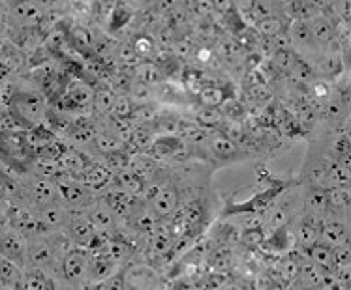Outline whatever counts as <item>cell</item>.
Wrapping results in <instances>:
<instances>
[{"label":"cell","mask_w":351,"mask_h":290,"mask_svg":"<svg viewBox=\"0 0 351 290\" xmlns=\"http://www.w3.org/2000/svg\"><path fill=\"white\" fill-rule=\"evenodd\" d=\"M8 111L23 128H34L45 118V99L36 90L15 88Z\"/></svg>","instance_id":"6da1fadb"},{"label":"cell","mask_w":351,"mask_h":290,"mask_svg":"<svg viewBox=\"0 0 351 290\" xmlns=\"http://www.w3.org/2000/svg\"><path fill=\"white\" fill-rule=\"evenodd\" d=\"M90 259H93V251L90 248H83V246H72L66 251L60 264H58V276L62 277L72 287L83 289L88 285V269H90Z\"/></svg>","instance_id":"7a4b0ae2"},{"label":"cell","mask_w":351,"mask_h":290,"mask_svg":"<svg viewBox=\"0 0 351 290\" xmlns=\"http://www.w3.org/2000/svg\"><path fill=\"white\" fill-rule=\"evenodd\" d=\"M188 197V189L177 180H173L171 176H165L164 184L160 187V192L154 195L149 206L151 210L156 213L160 220H169L173 213L177 212L180 205L184 202V198Z\"/></svg>","instance_id":"3957f363"},{"label":"cell","mask_w":351,"mask_h":290,"mask_svg":"<svg viewBox=\"0 0 351 290\" xmlns=\"http://www.w3.org/2000/svg\"><path fill=\"white\" fill-rule=\"evenodd\" d=\"M207 148L208 156L216 163V167H228V165H235V163H244L250 154L237 144L235 141H231L226 133H213L207 137Z\"/></svg>","instance_id":"277c9868"},{"label":"cell","mask_w":351,"mask_h":290,"mask_svg":"<svg viewBox=\"0 0 351 290\" xmlns=\"http://www.w3.org/2000/svg\"><path fill=\"white\" fill-rule=\"evenodd\" d=\"M53 182L57 184L62 202L73 212H85L86 208L96 200V193L88 189L86 185L79 184L77 180H73L72 176L60 174Z\"/></svg>","instance_id":"5b68a950"},{"label":"cell","mask_w":351,"mask_h":290,"mask_svg":"<svg viewBox=\"0 0 351 290\" xmlns=\"http://www.w3.org/2000/svg\"><path fill=\"white\" fill-rule=\"evenodd\" d=\"M122 274L126 290H162V277L151 264H124Z\"/></svg>","instance_id":"8992f818"},{"label":"cell","mask_w":351,"mask_h":290,"mask_svg":"<svg viewBox=\"0 0 351 290\" xmlns=\"http://www.w3.org/2000/svg\"><path fill=\"white\" fill-rule=\"evenodd\" d=\"M0 255L15 262L21 269L27 268V255H29V238L17 233L14 228H6L0 236Z\"/></svg>","instance_id":"52a82bcc"},{"label":"cell","mask_w":351,"mask_h":290,"mask_svg":"<svg viewBox=\"0 0 351 290\" xmlns=\"http://www.w3.org/2000/svg\"><path fill=\"white\" fill-rule=\"evenodd\" d=\"M62 233L70 238L73 246H83V248H93V243L98 238L94 230L93 223L88 221L85 212H72L70 220L62 228Z\"/></svg>","instance_id":"ba28073f"},{"label":"cell","mask_w":351,"mask_h":290,"mask_svg":"<svg viewBox=\"0 0 351 290\" xmlns=\"http://www.w3.org/2000/svg\"><path fill=\"white\" fill-rule=\"evenodd\" d=\"M85 215L93 223L94 230H96L98 236H101V234H108L109 236V234L119 230V220H117V215L111 212V208L106 202H101L98 195H96V200H94L93 205L85 210Z\"/></svg>","instance_id":"9c48e42d"},{"label":"cell","mask_w":351,"mask_h":290,"mask_svg":"<svg viewBox=\"0 0 351 290\" xmlns=\"http://www.w3.org/2000/svg\"><path fill=\"white\" fill-rule=\"evenodd\" d=\"M319 225H322V218L302 213L293 226V240L297 246L306 253L312 246L319 241Z\"/></svg>","instance_id":"30bf717a"},{"label":"cell","mask_w":351,"mask_h":290,"mask_svg":"<svg viewBox=\"0 0 351 290\" xmlns=\"http://www.w3.org/2000/svg\"><path fill=\"white\" fill-rule=\"evenodd\" d=\"M319 241L327 243L330 248H340L350 243V226L348 221L337 218H323L319 225Z\"/></svg>","instance_id":"8fae6325"},{"label":"cell","mask_w":351,"mask_h":290,"mask_svg":"<svg viewBox=\"0 0 351 290\" xmlns=\"http://www.w3.org/2000/svg\"><path fill=\"white\" fill-rule=\"evenodd\" d=\"M72 178L77 180L79 184L86 185L88 189H93L94 193H100L101 189H106L108 185H111V182H113V172L104 163L93 161L81 174Z\"/></svg>","instance_id":"7c38bea8"},{"label":"cell","mask_w":351,"mask_h":290,"mask_svg":"<svg viewBox=\"0 0 351 290\" xmlns=\"http://www.w3.org/2000/svg\"><path fill=\"white\" fill-rule=\"evenodd\" d=\"M72 212L73 210H70L64 202H55V205L36 208L38 220H40L45 230H62L68 220H70Z\"/></svg>","instance_id":"4fadbf2b"},{"label":"cell","mask_w":351,"mask_h":290,"mask_svg":"<svg viewBox=\"0 0 351 290\" xmlns=\"http://www.w3.org/2000/svg\"><path fill=\"white\" fill-rule=\"evenodd\" d=\"M327 192V215L329 218H337V220H344V215L350 210V185H338V187H329ZM325 215V218H327ZM346 221V220H344Z\"/></svg>","instance_id":"5bb4252c"},{"label":"cell","mask_w":351,"mask_h":290,"mask_svg":"<svg viewBox=\"0 0 351 290\" xmlns=\"http://www.w3.org/2000/svg\"><path fill=\"white\" fill-rule=\"evenodd\" d=\"M128 169L132 170L136 176L141 178L145 184H149L152 180L160 178V174L164 172L160 161L154 159L152 156H149V154H137V156H132Z\"/></svg>","instance_id":"9a60e30c"},{"label":"cell","mask_w":351,"mask_h":290,"mask_svg":"<svg viewBox=\"0 0 351 290\" xmlns=\"http://www.w3.org/2000/svg\"><path fill=\"white\" fill-rule=\"evenodd\" d=\"M21 287L25 290H60L55 276L42 268H25L23 269Z\"/></svg>","instance_id":"2e32d148"},{"label":"cell","mask_w":351,"mask_h":290,"mask_svg":"<svg viewBox=\"0 0 351 290\" xmlns=\"http://www.w3.org/2000/svg\"><path fill=\"white\" fill-rule=\"evenodd\" d=\"M57 161L62 174H66V176H77V174H81V172L93 163V159L86 157L81 150L66 148L64 152L57 157Z\"/></svg>","instance_id":"e0dca14e"},{"label":"cell","mask_w":351,"mask_h":290,"mask_svg":"<svg viewBox=\"0 0 351 290\" xmlns=\"http://www.w3.org/2000/svg\"><path fill=\"white\" fill-rule=\"evenodd\" d=\"M12 17L23 27H38L43 21V12L30 0H19L12 8Z\"/></svg>","instance_id":"ac0fdd59"},{"label":"cell","mask_w":351,"mask_h":290,"mask_svg":"<svg viewBox=\"0 0 351 290\" xmlns=\"http://www.w3.org/2000/svg\"><path fill=\"white\" fill-rule=\"evenodd\" d=\"M306 256L310 259V262H314L317 268L322 269L323 274H332L337 264H335V248H330L323 241H317L315 246L306 251Z\"/></svg>","instance_id":"d6986e66"},{"label":"cell","mask_w":351,"mask_h":290,"mask_svg":"<svg viewBox=\"0 0 351 290\" xmlns=\"http://www.w3.org/2000/svg\"><path fill=\"white\" fill-rule=\"evenodd\" d=\"M27 174L36 178H45V180H55L57 176H60V167H58L57 159L53 157H43L36 156L32 157L27 165Z\"/></svg>","instance_id":"ffe728a7"},{"label":"cell","mask_w":351,"mask_h":290,"mask_svg":"<svg viewBox=\"0 0 351 290\" xmlns=\"http://www.w3.org/2000/svg\"><path fill=\"white\" fill-rule=\"evenodd\" d=\"M306 23H308V29L312 32L315 45H329L330 42H335V38H337L335 36V25L327 17L315 15V17H312Z\"/></svg>","instance_id":"44dd1931"},{"label":"cell","mask_w":351,"mask_h":290,"mask_svg":"<svg viewBox=\"0 0 351 290\" xmlns=\"http://www.w3.org/2000/svg\"><path fill=\"white\" fill-rule=\"evenodd\" d=\"M113 185L119 187L121 192L128 193L132 197H141V193L145 189V182L139 176H136L130 169L119 170L113 174Z\"/></svg>","instance_id":"7402d4cb"},{"label":"cell","mask_w":351,"mask_h":290,"mask_svg":"<svg viewBox=\"0 0 351 290\" xmlns=\"http://www.w3.org/2000/svg\"><path fill=\"white\" fill-rule=\"evenodd\" d=\"M284 10L293 21H310L312 17L317 15V10L310 4L308 0H286Z\"/></svg>","instance_id":"603a6c76"},{"label":"cell","mask_w":351,"mask_h":290,"mask_svg":"<svg viewBox=\"0 0 351 290\" xmlns=\"http://www.w3.org/2000/svg\"><path fill=\"white\" fill-rule=\"evenodd\" d=\"M93 144L98 148V152H101V156L106 154H113V152H119V150H126V142L122 141L121 137L115 133H96Z\"/></svg>","instance_id":"cb8c5ba5"},{"label":"cell","mask_w":351,"mask_h":290,"mask_svg":"<svg viewBox=\"0 0 351 290\" xmlns=\"http://www.w3.org/2000/svg\"><path fill=\"white\" fill-rule=\"evenodd\" d=\"M289 36L297 45H301L304 49H312L315 47L314 38H312V32L308 29V23L306 21H291V27H289Z\"/></svg>","instance_id":"d4e9b609"},{"label":"cell","mask_w":351,"mask_h":290,"mask_svg":"<svg viewBox=\"0 0 351 290\" xmlns=\"http://www.w3.org/2000/svg\"><path fill=\"white\" fill-rule=\"evenodd\" d=\"M81 290H126L122 268L117 269L115 274H111V276L106 277V279H100V281L85 285Z\"/></svg>","instance_id":"484cf974"},{"label":"cell","mask_w":351,"mask_h":290,"mask_svg":"<svg viewBox=\"0 0 351 290\" xmlns=\"http://www.w3.org/2000/svg\"><path fill=\"white\" fill-rule=\"evenodd\" d=\"M23 279V269L6 256L0 255V281L10 285H19Z\"/></svg>","instance_id":"4316f807"},{"label":"cell","mask_w":351,"mask_h":290,"mask_svg":"<svg viewBox=\"0 0 351 290\" xmlns=\"http://www.w3.org/2000/svg\"><path fill=\"white\" fill-rule=\"evenodd\" d=\"M197 98H199L201 105H205L207 109H216L226 101V92L220 86H203L197 94Z\"/></svg>","instance_id":"83f0119b"},{"label":"cell","mask_w":351,"mask_h":290,"mask_svg":"<svg viewBox=\"0 0 351 290\" xmlns=\"http://www.w3.org/2000/svg\"><path fill=\"white\" fill-rule=\"evenodd\" d=\"M267 234L263 228H246L239 236V241L243 243L244 248L256 251V249L263 248V241H265Z\"/></svg>","instance_id":"f1b7e54d"},{"label":"cell","mask_w":351,"mask_h":290,"mask_svg":"<svg viewBox=\"0 0 351 290\" xmlns=\"http://www.w3.org/2000/svg\"><path fill=\"white\" fill-rule=\"evenodd\" d=\"M115 99L117 96L111 92L109 88H101V90H98V92L94 94L93 105L100 114H108L111 113V109L115 105Z\"/></svg>","instance_id":"f546056e"},{"label":"cell","mask_w":351,"mask_h":290,"mask_svg":"<svg viewBox=\"0 0 351 290\" xmlns=\"http://www.w3.org/2000/svg\"><path fill=\"white\" fill-rule=\"evenodd\" d=\"M93 98L94 94L93 90L88 88L86 85H73L70 86V92H68V99L75 103L79 107H85V105H93Z\"/></svg>","instance_id":"4dcf8cb0"},{"label":"cell","mask_w":351,"mask_h":290,"mask_svg":"<svg viewBox=\"0 0 351 290\" xmlns=\"http://www.w3.org/2000/svg\"><path fill=\"white\" fill-rule=\"evenodd\" d=\"M132 47H134V53H136L137 58H149L156 49V45H154V40H152L151 36H137L134 43H132Z\"/></svg>","instance_id":"1f68e13d"},{"label":"cell","mask_w":351,"mask_h":290,"mask_svg":"<svg viewBox=\"0 0 351 290\" xmlns=\"http://www.w3.org/2000/svg\"><path fill=\"white\" fill-rule=\"evenodd\" d=\"M282 30H284V25H282L278 17H269V19H263V21L258 23V32L269 38V40L282 34Z\"/></svg>","instance_id":"d6a6232c"},{"label":"cell","mask_w":351,"mask_h":290,"mask_svg":"<svg viewBox=\"0 0 351 290\" xmlns=\"http://www.w3.org/2000/svg\"><path fill=\"white\" fill-rule=\"evenodd\" d=\"M273 62L280 71H293L295 64H297V58H295L293 55L289 53V51L280 49V51H276V53H274Z\"/></svg>","instance_id":"836d02e7"},{"label":"cell","mask_w":351,"mask_h":290,"mask_svg":"<svg viewBox=\"0 0 351 290\" xmlns=\"http://www.w3.org/2000/svg\"><path fill=\"white\" fill-rule=\"evenodd\" d=\"M15 192V178L0 170V206H6Z\"/></svg>","instance_id":"e575fe53"},{"label":"cell","mask_w":351,"mask_h":290,"mask_svg":"<svg viewBox=\"0 0 351 290\" xmlns=\"http://www.w3.org/2000/svg\"><path fill=\"white\" fill-rule=\"evenodd\" d=\"M250 17L254 21H263V19H269V17H274L273 4L269 0H256V4L252 8Z\"/></svg>","instance_id":"d590c367"},{"label":"cell","mask_w":351,"mask_h":290,"mask_svg":"<svg viewBox=\"0 0 351 290\" xmlns=\"http://www.w3.org/2000/svg\"><path fill=\"white\" fill-rule=\"evenodd\" d=\"M111 113L115 114L119 120H124V118H128V116L136 113V109H134V103L128 98H117Z\"/></svg>","instance_id":"8d00e7d4"},{"label":"cell","mask_w":351,"mask_h":290,"mask_svg":"<svg viewBox=\"0 0 351 290\" xmlns=\"http://www.w3.org/2000/svg\"><path fill=\"white\" fill-rule=\"evenodd\" d=\"M274 283H276V279H274L273 274H269V272H259V274H256V277H254L252 289L254 290H269Z\"/></svg>","instance_id":"74e56055"},{"label":"cell","mask_w":351,"mask_h":290,"mask_svg":"<svg viewBox=\"0 0 351 290\" xmlns=\"http://www.w3.org/2000/svg\"><path fill=\"white\" fill-rule=\"evenodd\" d=\"M312 96H314V99H317V101L327 103L330 99V86L327 85V83H323V81L315 83V85L312 86Z\"/></svg>","instance_id":"f35d334b"},{"label":"cell","mask_w":351,"mask_h":290,"mask_svg":"<svg viewBox=\"0 0 351 290\" xmlns=\"http://www.w3.org/2000/svg\"><path fill=\"white\" fill-rule=\"evenodd\" d=\"M335 12L338 14V17L342 19L344 23H350L351 17V0H335Z\"/></svg>","instance_id":"ab89813d"},{"label":"cell","mask_w":351,"mask_h":290,"mask_svg":"<svg viewBox=\"0 0 351 290\" xmlns=\"http://www.w3.org/2000/svg\"><path fill=\"white\" fill-rule=\"evenodd\" d=\"M220 118H222V116L216 113L215 109H207V107H205L203 113H199V122L201 124H205L207 128L208 126H215L216 122H220Z\"/></svg>","instance_id":"60d3db41"},{"label":"cell","mask_w":351,"mask_h":290,"mask_svg":"<svg viewBox=\"0 0 351 290\" xmlns=\"http://www.w3.org/2000/svg\"><path fill=\"white\" fill-rule=\"evenodd\" d=\"M117 55H119V58H121L122 62H136L137 60L136 53H134V47H132V43H130V45H126V43L119 45Z\"/></svg>","instance_id":"b9f144b4"},{"label":"cell","mask_w":351,"mask_h":290,"mask_svg":"<svg viewBox=\"0 0 351 290\" xmlns=\"http://www.w3.org/2000/svg\"><path fill=\"white\" fill-rule=\"evenodd\" d=\"M231 2H233V10L243 15H250L252 8L256 4V0H231Z\"/></svg>","instance_id":"7bdbcfd3"},{"label":"cell","mask_w":351,"mask_h":290,"mask_svg":"<svg viewBox=\"0 0 351 290\" xmlns=\"http://www.w3.org/2000/svg\"><path fill=\"white\" fill-rule=\"evenodd\" d=\"M210 4H213L215 12L223 15L231 14V10H233V2L231 0H210Z\"/></svg>","instance_id":"ee69618b"},{"label":"cell","mask_w":351,"mask_h":290,"mask_svg":"<svg viewBox=\"0 0 351 290\" xmlns=\"http://www.w3.org/2000/svg\"><path fill=\"white\" fill-rule=\"evenodd\" d=\"M194 57L199 64H208V62L213 60V51L208 49V47H197L194 53Z\"/></svg>","instance_id":"f6af8a7d"},{"label":"cell","mask_w":351,"mask_h":290,"mask_svg":"<svg viewBox=\"0 0 351 290\" xmlns=\"http://www.w3.org/2000/svg\"><path fill=\"white\" fill-rule=\"evenodd\" d=\"M179 4V0H158V8L160 10H171Z\"/></svg>","instance_id":"bcb514c9"},{"label":"cell","mask_w":351,"mask_h":290,"mask_svg":"<svg viewBox=\"0 0 351 290\" xmlns=\"http://www.w3.org/2000/svg\"><path fill=\"white\" fill-rule=\"evenodd\" d=\"M284 290H310L306 285H302L301 281H293V283H289L284 287Z\"/></svg>","instance_id":"7dc6e473"},{"label":"cell","mask_w":351,"mask_h":290,"mask_svg":"<svg viewBox=\"0 0 351 290\" xmlns=\"http://www.w3.org/2000/svg\"><path fill=\"white\" fill-rule=\"evenodd\" d=\"M308 2L315 8V10H322V8L329 6V0H308Z\"/></svg>","instance_id":"c3c4849f"},{"label":"cell","mask_w":351,"mask_h":290,"mask_svg":"<svg viewBox=\"0 0 351 290\" xmlns=\"http://www.w3.org/2000/svg\"><path fill=\"white\" fill-rule=\"evenodd\" d=\"M269 290H284V285H280L278 281H276V283H274L273 287H271V289H269Z\"/></svg>","instance_id":"681fc988"},{"label":"cell","mask_w":351,"mask_h":290,"mask_svg":"<svg viewBox=\"0 0 351 290\" xmlns=\"http://www.w3.org/2000/svg\"><path fill=\"white\" fill-rule=\"evenodd\" d=\"M106 2H111V0H106Z\"/></svg>","instance_id":"f907efd6"}]
</instances>
